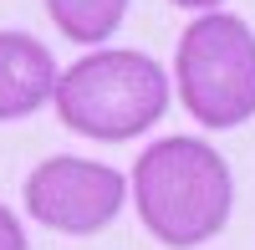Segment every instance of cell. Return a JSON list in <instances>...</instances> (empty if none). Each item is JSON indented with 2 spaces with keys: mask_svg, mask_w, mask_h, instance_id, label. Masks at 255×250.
<instances>
[{
  "mask_svg": "<svg viewBox=\"0 0 255 250\" xmlns=\"http://www.w3.org/2000/svg\"><path fill=\"white\" fill-rule=\"evenodd\" d=\"M133 204L143 230L168 250L215 240L235 210V174L204 138H158L133 163Z\"/></svg>",
  "mask_w": 255,
  "mask_h": 250,
  "instance_id": "6da1fadb",
  "label": "cell"
},
{
  "mask_svg": "<svg viewBox=\"0 0 255 250\" xmlns=\"http://www.w3.org/2000/svg\"><path fill=\"white\" fill-rule=\"evenodd\" d=\"M56 118L97 143H128L168 113V72L148 51L102 46L56 72Z\"/></svg>",
  "mask_w": 255,
  "mask_h": 250,
  "instance_id": "7a4b0ae2",
  "label": "cell"
},
{
  "mask_svg": "<svg viewBox=\"0 0 255 250\" xmlns=\"http://www.w3.org/2000/svg\"><path fill=\"white\" fill-rule=\"evenodd\" d=\"M174 87L199 128H240L255 118V31L220 5L189 20L174 56Z\"/></svg>",
  "mask_w": 255,
  "mask_h": 250,
  "instance_id": "3957f363",
  "label": "cell"
},
{
  "mask_svg": "<svg viewBox=\"0 0 255 250\" xmlns=\"http://www.w3.org/2000/svg\"><path fill=\"white\" fill-rule=\"evenodd\" d=\"M20 199H26V215L56 235H97L123 215L128 179L118 169H108V163L56 153L31 169Z\"/></svg>",
  "mask_w": 255,
  "mask_h": 250,
  "instance_id": "277c9868",
  "label": "cell"
},
{
  "mask_svg": "<svg viewBox=\"0 0 255 250\" xmlns=\"http://www.w3.org/2000/svg\"><path fill=\"white\" fill-rule=\"evenodd\" d=\"M56 56L26 31H0V123L41 113L56 87Z\"/></svg>",
  "mask_w": 255,
  "mask_h": 250,
  "instance_id": "5b68a950",
  "label": "cell"
},
{
  "mask_svg": "<svg viewBox=\"0 0 255 250\" xmlns=\"http://www.w3.org/2000/svg\"><path fill=\"white\" fill-rule=\"evenodd\" d=\"M51 15V26L77 41V46H97V41H108L118 26H123V15L133 0H41Z\"/></svg>",
  "mask_w": 255,
  "mask_h": 250,
  "instance_id": "8992f818",
  "label": "cell"
},
{
  "mask_svg": "<svg viewBox=\"0 0 255 250\" xmlns=\"http://www.w3.org/2000/svg\"><path fill=\"white\" fill-rule=\"evenodd\" d=\"M0 250H26V230L10 215V204H0Z\"/></svg>",
  "mask_w": 255,
  "mask_h": 250,
  "instance_id": "52a82bcc",
  "label": "cell"
},
{
  "mask_svg": "<svg viewBox=\"0 0 255 250\" xmlns=\"http://www.w3.org/2000/svg\"><path fill=\"white\" fill-rule=\"evenodd\" d=\"M174 5H184V10H215V5H225V0H174Z\"/></svg>",
  "mask_w": 255,
  "mask_h": 250,
  "instance_id": "ba28073f",
  "label": "cell"
}]
</instances>
